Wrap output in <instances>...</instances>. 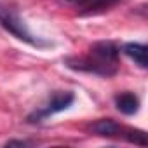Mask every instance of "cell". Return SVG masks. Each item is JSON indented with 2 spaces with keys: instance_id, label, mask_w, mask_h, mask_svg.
<instances>
[{
  "instance_id": "cell-1",
  "label": "cell",
  "mask_w": 148,
  "mask_h": 148,
  "mask_svg": "<svg viewBox=\"0 0 148 148\" xmlns=\"http://www.w3.org/2000/svg\"><path fill=\"white\" fill-rule=\"evenodd\" d=\"M119 54L120 49L115 42L101 40L92 44L86 56H68L63 63L73 71L91 73V75L108 79L117 75L119 71Z\"/></svg>"
},
{
  "instance_id": "cell-2",
  "label": "cell",
  "mask_w": 148,
  "mask_h": 148,
  "mask_svg": "<svg viewBox=\"0 0 148 148\" xmlns=\"http://www.w3.org/2000/svg\"><path fill=\"white\" fill-rule=\"evenodd\" d=\"M0 26H2L7 33H11L12 37H16L18 40H21V42H25V44H28L32 47L45 49V47L52 45V42L44 40L40 37H35L28 30V26H26L25 19L19 16L18 9L14 5L7 4V2H0Z\"/></svg>"
},
{
  "instance_id": "cell-3",
  "label": "cell",
  "mask_w": 148,
  "mask_h": 148,
  "mask_svg": "<svg viewBox=\"0 0 148 148\" xmlns=\"http://www.w3.org/2000/svg\"><path fill=\"white\" fill-rule=\"evenodd\" d=\"M73 101H75V94L73 92H70V91H54L51 94V98L47 99V103L42 108L32 112L26 117V120L30 124H40L45 119H49V117H52V115H56L59 112L68 110L73 105Z\"/></svg>"
},
{
  "instance_id": "cell-4",
  "label": "cell",
  "mask_w": 148,
  "mask_h": 148,
  "mask_svg": "<svg viewBox=\"0 0 148 148\" xmlns=\"http://www.w3.org/2000/svg\"><path fill=\"white\" fill-rule=\"evenodd\" d=\"M63 2H68V4H73V5H79L82 7L84 11L80 12L82 16H87V14H96V12H101V11H106L113 5H117L122 0H63Z\"/></svg>"
},
{
  "instance_id": "cell-5",
  "label": "cell",
  "mask_w": 148,
  "mask_h": 148,
  "mask_svg": "<svg viewBox=\"0 0 148 148\" xmlns=\"http://www.w3.org/2000/svg\"><path fill=\"white\" fill-rule=\"evenodd\" d=\"M115 106L124 115H134V113H138L141 101L134 92H120L115 96Z\"/></svg>"
},
{
  "instance_id": "cell-6",
  "label": "cell",
  "mask_w": 148,
  "mask_h": 148,
  "mask_svg": "<svg viewBox=\"0 0 148 148\" xmlns=\"http://www.w3.org/2000/svg\"><path fill=\"white\" fill-rule=\"evenodd\" d=\"M122 52L131 58L139 68H148V58H146V45L145 44H138V42H129L122 47Z\"/></svg>"
},
{
  "instance_id": "cell-7",
  "label": "cell",
  "mask_w": 148,
  "mask_h": 148,
  "mask_svg": "<svg viewBox=\"0 0 148 148\" xmlns=\"http://www.w3.org/2000/svg\"><path fill=\"white\" fill-rule=\"evenodd\" d=\"M91 131L98 136H103V138H112V136H117L122 127L113 120V119H99L96 120L92 125H91Z\"/></svg>"
},
{
  "instance_id": "cell-8",
  "label": "cell",
  "mask_w": 148,
  "mask_h": 148,
  "mask_svg": "<svg viewBox=\"0 0 148 148\" xmlns=\"http://www.w3.org/2000/svg\"><path fill=\"white\" fill-rule=\"evenodd\" d=\"M125 139H127L129 143H134V145H139V146H146V145H148L146 134H145L143 131H127Z\"/></svg>"
},
{
  "instance_id": "cell-9",
  "label": "cell",
  "mask_w": 148,
  "mask_h": 148,
  "mask_svg": "<svg viewBox=\"0 0 148 148\" xmlns=\"http://www.w3.org/2000/svg\"><path fill=\"white\" fill-rule=\"evenodd\" d=\"M28 145H32L30 141H21V139H12V141H7V146H28Z\"/></svg>"
}]
</instances>
